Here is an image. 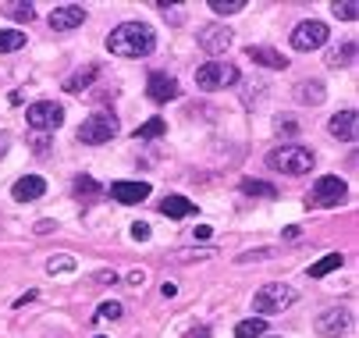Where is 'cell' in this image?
<instances>
[{"instance_id": "37", "label": "cell", "mask_w": 359, "mask_h": 338, "mask_svg": "<svg viewBox=\"0 0 359 338\" xmlns=\"http://www.w3.org/2000/svg\"><path fill=\"white\" fill-rule=\"evenodd\" d=\"M207 334H210V327H207V324H199V327H192L185 338H207Z\"/></svg>"}, {"instance_id": "19", "label": "cell", "mask_w": 359, "mask_h": 338, "mask_svg": "<svg viewBox=\"0 0 359 338\" xmlns=\"http://www.w3.org/2000/svg\"><path fill=\"white\" fill-rule=\"evenodd\" d=\"M96 75H100V68H96V65L75 68V72H72V75L65 79V89H68V93H82V89H86V86L93 82V79H96Z\"/></svg>"}, {"instance_id": "26", "label": "cell", "mask_w": 359, "mask_h": 338, "mask_svg": "<svg viewBox=\"0 0 359 338\" xmlns=\"http://www.w3.org/2000/svg\"><path fill=\"white\" fill-rule=\"evenodd\" d=\"M164 132H168L164 118H149L146 125H139V128H135V139H157V135H164Z\"/></svg>"}, {"instance_id": "6", "label": "cell", "mask_w": 359, "mask_h": 338, "mask_svg": "<svg viewBox=\"0 0 359 338\" xmlns=\"http://www.w3.org/2000/svg\"><path fill=\"white\" fill-rule=\"evenodd\" d=\"M348 196V185L338 178V175H324L313 182L310 189V196H306V207H313V210H324V207H341Z\"/></svg>"}, {"instance_id": "36", "label": "cell", "mask_w": 359, "mask_h": 338, "mask_svg": "<svg viewBox=\"0 0 359 338\" xmlns=\"http://www.w3.org/2000/svg\"><path fill=\"white\" fill-rule=\"evenodd\" d=\"M96 281H100V285H111V281H118V274H114V271H100Z\"/></svg>"}, {"instance_id": "28", "label": "cell", "mask_w": 359, "mask_h": 338, "mask_svg": "<svg viewBox=\"0 0 359 338\" xmlns=\"http://www.w3.org/2000/svg\"><path fill=\"white\" fill-rule=\"evenodd\" d=\"M331 11H334V18H345V22H355L359 18V4H352V0H345V4H341V0H334Z\"/></svg>"}, {"instance_id": "25", "label": "cell", "mask_w": 359, "mask_h": 338, "mask_svg": "<svg viewBox=\"0 0 359 338\" xmlns=\"http://www.w3.org/2000/svg\"><path fill=\"white\" fill-rule=\"evenodd\" d=\"M341 267V253H327L324 260H317L313 267H310V278H324V274H331V271H338Z\"/></svg>"}, {"instance_id": "10", "label": "cell", "mask_w": 359, "mask_h": 338, "mask_svg": "<svg viewBox=\"0 0 359 338\" xmlns=\"http://www.w3.org/2000/svg\"><path fill=\"white\" fill-rule=\"evenodd\" d=\"M348 324H352V310H348V306H331V310L317 313V320H313L317 334H324V338H338V334H345Z\"/></svg>"}, {"instance_id": "20", "label": "cell", "mask_w": 359, "mask_h": 338, "mask_svg": "<svg viewBox=\"0 0 359 338\" xmlns=\"http://www.w3.org/2000/svg\"><path fill=\"white\" fill-rule=\"evenodd\" d=\"M355 61V43L348 39V43H341V46H334V50L327 54V65L331 68H348Z\"/></svg>"}, {"instance_id": "24", "label": "cell", "mask_w": 359, "mask_h": 338, "mask_svg": "<svg viewBox=\"0 0 359 338\" xmlns=\"http://www.w3.org/2000/svg\"><path fill=\"white\" fill-rule=\"evenodd\" d=\"M72 189H75V196H82V200L100 196V182H96V178H89V175H79V178L72 182Z\"/></svg>"}, {"instance_id": "9", "label": "cell", "mask_w": 359, "mask_h": 338, "mask_svg": "<svg viewBox=\"0 0 359 338\" xmlns=\"http://www.w3.org/2000/svg\"><path fill=\"white\" fill-rule=\"evenodd\" d=\"M235 43V32H231V25H224V22H210V25H203L199 29V46L207 54H224L228 46Z\"/></svg>"}, {"instance_id": "2", "label": "cell", "mask_w": 359, "mask_h": 338, "mask_svg": "<svg viewBox=\"0 0 359 338\" xmlns=\"http://www.w3.org/2000/svg\"><path fill=\"white\" fill-rule=\"evenodd\" d=\"M295 303H299V288H292L285 281H271V285H264L260 292L252 296V317L267 320L271 313H281V310H288Z\"/></svg>"}, {"instance_id": "21", "label": "cell", "mask_w": 359, "mask_h": 338, "mask_svg": "<svg viewBox=\"0 0 359 338\" xmlns=\"http://www.w3.org/2000/svg\"><path fill=\"white\" fill-rule=\"evenodd\" d=\"M256 334H267V320L264 317H245L235 324V338H256Z\"/></svg>"}, {"instance_id": "39", "label": "cell", "mask_w": 359, "mask_h": 338, "mask_svg": "<svg viewBox=\"0 0 359 338\" xmlns=\"http://www.w3.org/2000/svg\"><path fill=\"white\" fill-rule=\"evenodd\" d=\"M125 281H128V285H142V281H146V274H142V271H132Z\"/></svg>"}, {"instance_id": "33", "label": "cell", "mask_w": 359, "mask_h": 338, "mask_svg": "<svg viewBox=\"0 0 359 338\" xmlns=\"http://www.w3.org/2000/svg\"><path fill=\"white\" fill-rule=\"evenodd\" d=\"M8 15H11V18H18V22H32L36 8L29 4V0H25V4H8Z\"/></svg>"}, {"instance_id": "18", "label": "cell", "mask_w": 359, "mask_h": 338, "mask_svg": "<svg viewBox=\"0 0 359 338\" xmlns=\"http://www.w3.org/2000/svg\"><path fill=\"white\" fill-rule=\"evenodd\" d=\"M161 210H164L168 217H192V214H196V203L185 200V196H178V192H171V196L161 203Z\"/></svg>"}, {"instance_id": "31", "label": "cell", "mask_w": 359, "mask_h": 338, "mask_svg": "<svg viewBox=\"0 0 359 338\" xmlns=\"http://www.w3.org/2000/svg\"><path fill=\"white\" fill-rule=\"evenodd\" d=\"M271 257H278V250H267V246H264V250H252V253H238L235 264L245 267V264H260V260H271Z\"/></svg>"}, {"instance_id": "13", "label": "cell", "mask_w": 359, "mask_h": 338, "mask_svg": "<svg viewBox=\"0 0 359 338\" xmlns=\"http://www.w3.org/2000/svg\"><path fill=\"white\" fill-rule=\"evenodd\" d=\"M82 22H86V8H79V4H61V8L50 11V29L54 32H72Z\"/></svg>"}, {"instance_id": "3", "label": "cell", "mask_w": 359, "mask_h": 338, "mask_svg": "<svg viewBox=\"0 0 359 338\" xmlns=\"http://www.w3.org/2000/svg\"><path fill=\"white\" fill-rule=\"evenodd\" d=\"M267 168L278 171V175H292V178H295V175L313 171V154L306 150V147H299V142H285V147L271 150Z\"/></svg>"}, {"instance_id": "22", "label": "cell", "mask_w": 359, "mask_h": 338, "mask_svg": "<svg viewBox=\"0 0 359 338\" xmlns=\"http://www.w3.org/2000/svg\"><path fill=\"white\" fill-rule=\"evenodd\" d=\"M25 46V32L22 29H0V54H15Z\"/></svg>"}, {"instance_id": "38", "label": "cell", "mask_w": 359, "mask_h": 338, "mask_svg": "<svg viewBox=\"0 0 359 338\" xmlns=\"http://www.w3.org/2000/svg\"><path fill=\"white\" fill-rule=\"evenodd\" d=\"M8 150H11V135H8V132H0V157H4Z\"/></svg>"}, {"instance_id": "41", "label": "cell", "mask_w": 359, "mask_h": 338, "mask_svg": "<svg viewBox=\"0 0 359 338\" xmlns=\"http://www.w3.org/2000/svg\"><path fill=\"white\" fill-rule=\"evenodd\" d=\"M96 338H104V334H96Z\"/></svg>"}, {"instance_id": "32", "label": "cell", "mask_w": 359, "mask_h": 338, "mask_svg": "<svg viewBox=\"0 0 359 338\" xmlns=\"http://www.w3.org/2000/svg\"><path fill=\"white\" fill-rule=\"evenodd\" d=\"M274 132H278V135H295V132H299V121H295L292 114H278V118H274Z\"/></svg>"}, {"instance_id": "1", "label": "cell", "mask_w": 359, "mask_h": 338, "mask_svg": "<svg viewBox=\"0 0 359 338\" xmlns=\"http://www.w3.org/2000/svg\"><path fill=\"white\" fill-rule=\"evenodd\" d=\"M107 50L118 58H149L157 50V32L149 22H121L107 36Z\"/></svg>"}, {"instance_id": "16", "label": "cell", "mask_w": 359, "mask_h": 338, "mask_svg": "<svg viewBox=\"0 0 359 338\" xmlns=\"http://www.w3.org/2000/svg\"><path fill=\"white\" fill-rule=\"evenodd\" d=\"M324 96H327V89H324L320 79H302V82L295 86V104H302V107L324 104Z\"/></svg>"}, {"instance_id": "29", "label": "cell", "mask_w": 359, "mask_h": 338, "mask_svg": "<svg viewBox=\"0 0 359 338\" xmlns=\"http://www.w3.org/2000/svg\"><path fill=\"white\" fill-rule=\"evenodd\" d=\"M245 8V0H210V11L214 15H235Z\"/></svg>"}, {"instance_id": "15", "label": "cell", "mask_w": 359, "mask_h": 338, "mask_svg": "<svg viewBox=\"0 0 359 338\" xmlns=\"http://www.w3.org/2000/svg\"><path fill=\"white\" fill-rule=\"evenodd\" d=\"M46 192V178H39V175H25V178H18L15 182V189H11V196L18 200V203H32V200H39Z\"/></svg>"}, {"instance_id": "23", "label": "cell", "mask_w": 359, "mask_h": 338, "mask_svg": "<svg viewBox=\"0 0 359 338\" xmlns=\"http://www.w3.org/2000/svg\"><path fill=\"white\" fill-rule=\"evenodd\" d=\"M242 192H245V196H264V200H274L278 196V189L271 182H256V178H245L242 182Z\"/></svg>"}, {"instance_id": "17", "label": "cell", "mask_w": 359, "mask_h": 338, "mask_svg": "<svg viewBox=\"0 0 359 338\" xmlns=\"http://www.w3.org/2000/svg\"><path fill=\"white\" fill-rule=\"evenodd\" d=\"M249 61L252 65H264V68H274V72H285L288 68V58L274 46H249Z\"/></svg>"}, {"instance_id": "11", "label": "cell", "mask_w": 359, "mask_h": 338, "mask_svg": "<svg viewBox=\"0 0 359 338\" xmlns=\"http://www.w3.org/2000/svg\"><path fill=\"white\" fill-rule=\"evenodd\" d=\"M146 96L153 104H168V100H175L178 96V82H175V75H168V72H153L149 79H146Z\"/></svg>"}, {"instance_id": "7", "label": "cell", "mask_w": 359, "mask_h": 338, "mask_svg": "<svg viewBox=\"0 0 359 338\" xmlns=\"http://www.w3.org/2000/svg\"><path fill=\"white\" fill-rule=\"evenodd\" d=\"M327 22H317V18H306L292 29V50H302V54H310V50H320V46L327 43Z\"/></svg>"}, {"instance_id": "27", "label": "cell", "mask_w": 359, "mask_h": 338, "mask_svg": "<svg viewBox=\"0 0 359 338\" xmlns=\"http://www.w3.org/2000/svg\"><path fill=\"white\" fill-rule=\"evenodd\" d=\"M125 313V306L118 303V299H107V303H100V310H96V320H118Z\"/></svg>"}, {"instance_id": "4", "label": "cell", "mask_w": 359, "mask_h": 338, "mask_svg": "<svg viewBox=\"0 0 359 338\" xmlns=\"http://www.w3.org/2000/svg\"><path fill=\"white\" fill-rule=\"evenodd\" d=\"M118 135V114L111 107H96L82 125H79V142H86V147H104L107 139Z\"/></svg>"}, {"instance_id": "35", "label": "cell", "mask_w": 359, "mask_h": 338, "mask_svg": "<svg viewBox=\"0 0 359 338\" xmlns=\"http://www.w3.org/2000/svg\"><path fill=\"white\" fill-rule=\"evenodd\" d=\"M168 18H171V25H182V8H171V4H157Z\"/></svg>"}, {"instance_id": "40", "label": "cell", "mask_w": 359, "mask_h": 338, "mask_svg": "<svg viewBox=\"0 0 359 338\" xmlns=\"http://www.w3.org/2000/svg\"><path fill=\"white\" fill-rule=\"evenodd\" d=\"M32 299H36V288H29V292H25V296H22V299H18V303H15V306H29V303H32Z\"/></svg>"}, {"instance_id": "14", "label": "cell", "mask_w": 359, "mask_h": 338, "mask_svg": "<svg viewBox=\"0 0 359 338\" xmlns=\"http://www.w3.org/2000/svg\"><path fill=\"white\" fill-rule=\"evenodd\" d=\"M107 192H111V196H114L118 203H128V207H132V203H142L153 189H149L146 182H114Z\"/></svg>"}, {"instance_id": "30", "label": "cell", "mask_w": 359, "mask_h": 338, "mask_svg": "<svg viewBox=\"0 0 359 338\" xmlns=\"http://www.w3.org/2000/svg\"><path fill=\"white\" fill-rule=\"evenodd\" d=\"M46 271H50V274H72V271H75V260H72V257H50V260H46Z\"/></svg>"}, {"instance_id": "8", "label": "cell", "mask_w": 359, "mask_h": 338, "mask_svg": "<svg viewBox=\"0 0 359 338\" xmlns=\"http://www.w3.org/2000/svg\"><path fill=\"white\" fill-rule=\"evenodd\" d=\"M25 121H29V128H36V132H54V128H61V121H65V107L54 104V100H39V104H32V107L25 111Z\"/></svg>"}, {"instance_id": "12", "label": "cell", "mask_w": 359, "mask_h": 338, "mask_svg": "<svg viewBox=\"0 0 359 338\" xmlns=\"http://www.w3.org/2000/svg\"><path fill=\"white\" fill-rule=\"evenodd\" d=\"M327 132H331L334 139H341V142H355V135H359V111H355V107L338 111V114L327 121Z\"/></svg>"}, {"instance_id": "34", "label": "cell", "mask_w": 359, "mask_h": 338, "mask_svg": "<svg viewBox=\"0 0 359 338\" xmlns=\"http://www.w3.org/2000/svg\"><path fill=\"white\" fill-rule=\"evenodd\" d=\"M132 238L146 243V238H149V224H146V221H135V224H132Z\"/></svg>"}, {"instance_id": "5", "label": "cell", "mask_w": 359, "mask_h": 338, "mask_svg": "<svg viewBox=\"0 0 359 338\" xmlns=\"http://www.w3.org/2000/svg\"><path fill=\"white\" fill-rule=\"evenodd\" d=\"M238 68L231 61H207L196 68V86L203 93H217V89H228V86H238Z\"/></svg>"}]
</instances>
